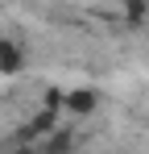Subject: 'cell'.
Instances as JSON below:
<instances>
[{
    "instance_id": "7a4b0ae2",
    "label": "cell",
    "mask_w": 149,
    "mask_h": 154,
    "mask_svg": "<svg viewBox=\"0 0 149 154\" xmlns=\"http://www.w3.org/2000/svg\"><path fill=\"white\" fill-rule=\"evenodd\" d=\"M66 108H71V112H91V108H95V92H83V88L71 92V96H66Z\"/></svg>"
},
{
    "instance_id": "6da1fadb",
    "label": "cell",
    "mask_w": 149,
    "mask_h": 154,
    "mask_svg": "<svg viewBox=\"0 0 149 154\" xmlns=\"http://www.w3.org/2000/svg\"><path fill=\"white\" fill-rule=\"evenodd\" d=\"M25 71V50L13 38H0V75H21Z\"/></svg>"
}]
</instances>
